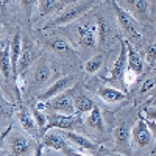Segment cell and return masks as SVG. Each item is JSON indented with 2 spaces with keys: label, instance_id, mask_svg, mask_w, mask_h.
Returning a JSON list of instances; mask_svg holds the SVG:
<instances>
[{
  "label": "cell",
  "instance_id": "obj_21",
  "mask_svg": "<svg viewBox=\"0 0 156 156\" xmlns=\"http://www.w3.org/2000/svg\"><path fill=\"white\" fill-rule=\"evenodd\" d=\"M48 47L55 51V53L61 55V56H75V51L72 48V45L69 44V41H66V39H62L59 36L50 39V41L47 42Z\"/></svg>",
  "mask_w": 156,
  "mask_h": 156
},
{
  "label": "cell",
  "instance_id": "obj_30",
  "mask_svg": "<svg viewBox=\"0 0 156 156\" xmlns=\"http://www.w3.org/2000/svg\"><path fill=\"white\" fill-rule=\"evenodd\" d=\"M156 86V76H151V78H147V80L142 83V87H140V92H147V90H151L153 87Z\"/></svg>",
  "mask_w": 156,
  "mask_h": 156
},
{
  "label": "cell",
  "instance_id": "obj_7",
  "mask_svg": "<svg viewBox=\"0 0 156 156\" xmlns=\"http://www.w3.org/2000/svg\"><path fill=\"white\" fill-rule=\"evenodd\" d=\"M47 126L48 128H59V129H76L81 126V117L73 114H61V112H51L47 114Z\"/></svg>",
  "mask_w": 156,
  "mask_h": 156
},
{
  "label": "cell",
  "instance_id": "obj_26",
  "mask_svg": "<svg viewBox=\"0 0 156 156\" xmlns=\"http://www.w3.org/2000/svg\"><path fill=\"white\" fill-rule=\"evenodd\" d=\"M0 109H2V112H0V117H2V126H5L6 122L11 120L12 109H14V106H12L11 103L2 95V100H0Z\"/></svg>",
  "mask_w": 156,
  "mask_h": 156
},
{
  "label": "cell",
  "instance_id": "obj_20",
  "mask_svg": "<svg viewBox=\"0 0 156 156\" xmlns=\"http://www.w3.org/2000/svg\"><path fill=\"white\" fill-rule=\"evenodd\" d=\"M126 42V50H128V67L129 70H133L136 75H140L142 70H144V61H142L140 55L137 53V50L134 48V45L131 42Z\"/></svg>",
  "mask_w": 156,
  "mask_h": 156
},
{
  "label": "cell",
  "instance_id": "obj_24",
  "mask_svg": "<svg viewBox=\"0 0 156 156\" xmlns=\"http://www.w3.org/2000/svg\"><path fill=\"white\" fill-rule=\"evenodd\" d=\"M73 105H75L76 112L86 114V112H89L90 109L95 106V103L92 101V98H89L86 94H76L73 97Z\"/></svg>",
  "mask_w": 156,
  "mask_h": 156
},
{
  "label": "cell",
  "instance_id": "obj_6",
  "mask_svg": "<svg viewBox=\"0 0 156 156\" xmlns=\"http://www.w3.org/2000/svg\"><path fill=\"white\" fill-rule=\"evenodd\" d=\"M151 139H153L151 129L147 125V120L140 117L136 122L134 128L131 129V147L136 150H144L150 145Z\"/></svg>",
  "mask_w": 156,
  "mask_h": 156
},
{
  "label": "cell",
  "instance_id": "obj_10",
  "mask_svg": "<svg viewBox=\"0 0 156 156\" xmlns=\"http://www.w3.org/2000/svg\"><path fill=\"white\" fill-rule=\"evenodd\" d=\"M126 67H128V50H126V42L122 41L120 42V51H119V56L114 61V66L111 69V75H109V80L111 81H122L123 83V76H125V72H126ZM125 86V83H123ZM126 87V86H125ZM128 89V87H126Z\"/></svg>",
  "mask_w": 156,
  "mask_h": 156
},
{
  "label": "cell",
  "instance_id": "obj_32",
  "mask_svg": "<svg viewBox=\"0 0 156 156\" xmlns=\"http://www.w3.org/2000/svg\"><path fill=\"white\" fill-rule=\"evenodd\" d=\"M147 120V125L150 126V129H151V134H153V137L156 139V122L154 120H151V119H145Z\"/></svg>",
  "mask_w": 156,
  "mask_h": 156
},
{
  "label": "cell",
  "instance_id": "obj_9",
  "mask_svg": "<svg viewBox=\"0 0 156 156\" xmlns=\"http://www.w3.org/2000/svg\"><path fill=\"white\" fill-rule=\"evenodd\" d=\"M17 117H19V123H20L22 129H23V131L27 133L28 136H31L34 140H39V139L44 136L41 126L37 125L34 115H33V111H30L27 106H20Z\"/></svg>",
  "mask_w": 156,
  "mask_h": 156
},
{
  "label": "cell",
  "instance_id": "obj_19",
  "mask_svg": "<svg viewBox=\"0 0 156 156\" xmlns=\"http://www.w3.org/2000/svg\"><path fill=\"white\" fill-rule=\"evenodd\" d=\"M64 9L62 0H37V11H39V17L44 16H51V14H58Z\"/></svg>",
  "mask_w": 156,
  "mask_h": 156
},
{
  "label": "cell",
  "instance_id": "obj_5",
  "mask_svg": "<svg viewBox=\"0 0 156 156\" xmlns=\"http://www.w3.org/2000/svg\"><path fill=\"white\" fill-rule=\"evenodd\" d=\"M111 3H112V8H114V12H115V19H117V23H119L120 30L126 36H140L137 19L129 11H126L117 0H111Z\"/></svg>",
  "mask_w": 156,
  "mask_h": 156
},
{
  "label": "cell",
  "instance_id": "obj_14",
  "mask_svg": "<svg viewBox=\"0 0 156 156\" xmlns=\"http://www.w3.org/2000/svg\"><path fill=\"white\" fill-rule=\"evenodd\" d=\"M120 5L137 20H147L150 17V0H120Z\"/></svg>",
  "mask_w": 156,
  "mask_h": 156
},
{
  "label": "cell",
  "instance_id": "obj_31",
  "mask_svg": "<svg viewBox=\"0 0 156 156\" xmlns=\"http://www.w3.org/2000/svg\"><path fill=\"white\" fill-rule=\"evenodd\" d=\"M144 114L147 115V119H151V120L156 122V108H145Z\"/></svg>",
  "mask_w": 156,
  "mask_h": 156
},
{
  "label": "cell",
  "instance_id": "obj_25",
  "mask_svg": "<svg viewBox=\"0 0 156 156\" xmlns=\"http://www.w3.org/2000/svg\"><path fill=\"white\" fill-rule=\"evenodd\" d=\"M103 62H105V55L97 53V55H94V56H90V58L84 62V67H83V69H84L86 73L94 75V73H97V72L101 69Z\"/></svg>",
  "mask_w": 156,
  "mask_h": 156
},
{
  "label": "cell",
  "instance_id": "obj_2",
  "mask_svg": "<svg viewBox=\"0 0 156 156\" xmlns=\"http://www.w3.org/2000/svg\"><path fill=\"white\" fill-rule=\"evenodd\" d=\"M42 147L51 148L55 151H59L66 156H73V154H80L75 147L72 148V144L62 136L59 131V128H48L42 136Z\"/></svg>",
  "mask_w": 156,
  "mask_h": 156
},
{
  "label": "cell",
  "instance_id": "obj_28",
  "mask_svg": "<svg viewBox=\"0 0 156 156\" xmlns=\"http://www.w3.org/2000/svg\"><path fill=\"white\" fill-rule=\"evenodd\" d=\"M33 111V115H34V119H36V122H37V125L41 126V129H42V133H45V126H47V114H44V111H41V109H37L36 106L31 109Z\"/></svg>",
  "mask_w": 156,
  "mask_h": 156
},
{
  "label": "cell",
  "instance_id": "obj_3",
  "mask_svg": "<svg viewBox=\"0 0 156 156\" xmlns=\"http://www.w3.org/2000/svg\"><path fill=\"white\" fill-rule=\"evenodd\" d=\"M62 133V136L66 137L70 144L80 151V154H100V153H109L106 150H103V147H100L98 144L92 142L89 137L76 133L75 129H59Z\"/></svg>",
  "mask_w": 156,
  "mask_h": 156
},
{
  "label": "cell",
  "instance_id": "obj_22",
  "mask_svg": "<svg viewBox=\"0 0 156 156\" xmlns=\"http://www.w3.org/2000/svg\"><path fill=\"white\" fill-rule=\"evenodd\" d=\"M86 123L89 128L95 129V131H105V122H103V114H101V109L95 105L92 109L87 112V117H86Z\"/></svg>",
  "mask_w": 156,
  "mask_h": 156
},
{
  "label": "cell",
  "instance_id": "obj_17",
  "mask_svg": "<svg viewBox=\"0 0 156 156\" xmlns=\"http://www.w3.org/2000/svg\"><path fill=\"white\" fill-rule=\"evenodd\" d=\"M2 76L3 81L9 84V80L14 83V73H12V62H11V42L6 39L2 41Z\"/></svg>",
  "mask_w": 156,
  "mask_h": 156
},
{
  "label": "cell",
  "instance_id": "obj_8",
  "mask_svg": "<svg viewBox=\"0 0 156 156\" xmlns=\"http://www.w3.org/2000/svg\"><path fill=\"white\" fill-rule=\"evenodd\" d=\"M30 137L23 136L22 133H14L8 140V148H9L8 154H11V156L34 154V144H33V140Z\"/></svg>",
  "mask_w": 156,
  "mask_h": 156
},
{
  "label": "cell",
  "instance_id": "obj_1",
  "mask_svg": "<svg viewBox=\"0 0 156 156\" xmlns=\"http://www.w3.org/2000/svg\"><path fill=\"white\" fill-rule=\"evenodd\" d=\"M103 0H76V2L64 6L61 12H58L56 17L51 20L47 27H64L67 23H73L84 14H87L89 11H92L97 8Z\"/></svg>",
  "mask_w": 156,
  "mask_h": 156
},
{
  "label": "cell",
  "instance_id": "obj_18",
  "mask_svg": "<svg viewBox=\"0 0 156 156\" xmlns=\"http://www.w3.org/2000/svg\"><path fill=\"white\" fill-rule=\"evenodd\" d=\"M97 95L100 100H103L108 105H112V103H117V101H122L126 98V94L125 90H120L117 87H111V86H101L97 89Z\"/></svg>",
  "mask_w": 156,
  "mask_h": 156
},
{
  "label": "cell",
  "instance_id": "obj_15",
  "mask_svg": "<svg viewBox=\"0 0 156 156\" xmlns=\"http://www.w3.org/2000/svg\"><path fill=\"white\" fill-rule=\"evenodd\" d=\"M97 33H98V45L101 48H106L114 37V30L105 16H97Z\"/></svg>",
  "mask_w": 156,
  "mask_h": 156
},
{
  "label": "cell",
  "instance_id": "obj_12",
  "mask_svg": "<svg viewBox=\"0 0 156 156\" xmlns=\"http://www.w3.org/2000/svg\"><path fill=\"white\" fill-rule=\"evenodd\" d=\"M47 103H48V109L55 111V112H61V114H75L76 112L73 100L70 98V94H69V89L61 92L59 95L47 100Z\"/></svg>",
  "mask_w": 156,
  "mask_h": 156
},
{
  "label": "cell",
  "instance_id": "obj_23",
  "mask_svg": "<svg viewBox=\"0 0 156 156\" xmlns=\"http://www.w3.org/2000/svg\"><path fill=\"white\" fill-rule=\"evenodd\" d=\"M53 73H55V70L51 69L50 64L41 62V64L36 67V70H34V83H36L37 86H44V84H47V83L51 80Z\"/></svg>",
  "mask_w": 156,
  "mask_h": 156
},
{
  "label": "cell",
  "instance_id": "obj_33",
  "mask_svg": "<svg viewBox=\"0 0 156 156\" xmlns=\"http://www.w3.org/2000/svg\"><path fill=\"white\" fill-rule=\"evenodd\" d=\"M12 5V0H2V11H3V14H6V11L11 8Z\"/></svg>",
  "mask_w": 156,
  "mask_h": 156
},
{
  "label": "cell",
  "instance_id": "obj_13",
  "mask_svg": "<svg viewBox=\"0 0 156 156\" xmlns=\"http://www.w3.org/2000/svg\"><path fill=\"white\" fill-rule=\"evenodd\" d=\"M73 81H75V76L73 75H66V76H61V78H58V80L51 84V86H48L44 92H41L39 94V97H37V100H50V98H53V97H56V95H59L61 92H64V90H67V89H70L72 87V84H73Z\"/></svg>",
  "mask_w": 156,
  "mask_h": 156
},
{
  "label": "cell",
  "instance_id": "obj_16",
  "mask_svg": "<svg viewBox=\"0 0 156 156\" xmlns=\"http://www.w3.org/2000/svg\"><path fill=\"white\" fill-rule=\"evenodd\" d=\"M36 55H34V50H33V44L30 41H23V45H22V53H20V58H19V64H17V76L25 75V72H27L30 69V66L33 64ZM14 80V81H16Z\"/></svg>",
  "mask_w": 156,
  "mask_h": 156
},
{
  "label": "cell",
  "instance_id": "obj_27",
  "mask_svg": "<svg viewBox=\"0 0 156 156\" xmlns=\"http://www.w3.org/2000/svg\"><path fill=\"white\" fill-rule=\"evenodd\" d=\"M20 2V6L23 9V14H25V19L30 20L33 17V12L37 6V0H19Z\"/></svg>",
  "mask_w": 156,
  "mask_h": 156
},
{
  "label": "cell",
  "instance_id": "obj_4",
  "mask_svg": "<svg viewBox=\"0 0 156 156\" xmlns=\"http://www.w3.org/2000/svg\"><path fill=\"white\" fill-rule=\"evenodd\" d=\"M76 42L84 50H94L98 44V33H97V20H86L78 23L75 28Z\"/></svg>",
  "mask_w": 156,
  "mask_h": 156
},
{
  "label": "cell",
  "instance_id": "obj_11",
  "mask_svg": "<svg viewBox=\"0 0 156 156\" xmlns=\"http://www.w3.org/2000/svg\"><path fill=\"white\" fill-rule=\"evenodd\" d=\"M114 144L117 148V153L123 154H131L133 147H131V131L126 123H122L119 126H115L114 129Z\"/></svg>",
  "mask_w": 156,
  "mask_h": 156
},
{
  "label": "cell",
  "instance_id": "obj_29",
  "mask_svg": "<svg viewBox=\"0 0 156 156\" xmlns=\"http://www.w3.org/2000/svg\"><path fill=\"white\" fill-rule=\"evenodd\" d=\"M145 59L148 64H154L156 62V42L150 44L145 48Z\"/></svg>",
  "mask_w": 156,
  "mask_h": 156
}]
</instances>
